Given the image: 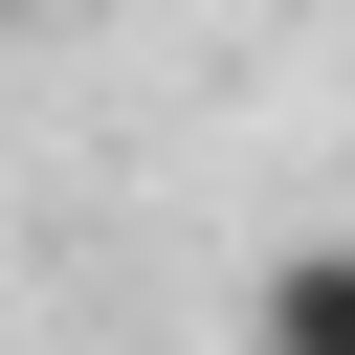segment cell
<instances>
[{
    "instance_id": "cell-1",
    "label": "cell",
    "mask_w": 355,
    "mask_h": 355,
    "mask_svg": "<svg viewBox=\"0 0 355 355\" xmlns=\"http://www.w3.org/2000/svg\"><path fill=\"white\" fill-rule=\"evenodd\" d=\"M244 355H355V244H288L244 288Z\"/></svg>"
}]
</instances>
